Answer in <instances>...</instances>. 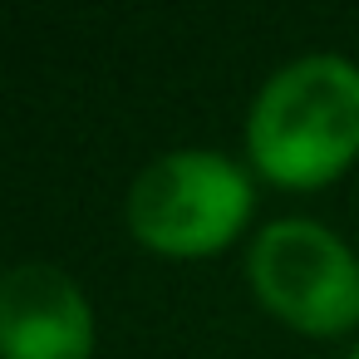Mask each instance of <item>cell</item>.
I'll return each mask as SVG.
<instances>
[{"label": "cell", "instance_id": "6da1fadb", "mask_svg": "<svg viewBox=\"0 0 359 359\" xmlns=\"http://www.w3.org/2000/svg\"><path fill=\"white\" fill-rule=\"evenodd\" d=\"M251 158L280 187H320L359 153V69L310 55L280 69L251 109Z\"/></svg>", "mask_w": 359, "mask_h": 359}, {"label": "cell", "instance_id": "7a4b0ae2", "mask_svg": "<svg viewBox=\"0 0 359 359\" xmlns=\"http://www.w3.org/2000/svg\"><path fill=\"white\" fill-rule=\"evenodd\" d=\"M251 217V182L222 153H168L128 192L133 236L168 256L222 251Z\"/></svg>", "mask_w": 359, "mask_h": 359}, {"label": "cell", "instance_id": "3957f363", "mask_svg": "<svg viewBox=\"0 0 359 359\" xmlns=\"http://www.w3.org/2000/svg\"><path fill=\"white\" fill-rule=\"evenodd\" d=\"M251 280L261 305L305 334L359 325V261L315 222H271L251 246Z\"/></svg>", "mask_w": 359, "mask_h": 359}, {"label": "cell", "instance_id": "277c9868", "mask_svg": "<svg viewBox=\"0 0 359 359\" xmlns=\"http://www.w3.org/2000/svg\"><path fill=\"white\" fill-rule=\"evenodd\" d=\"M0 349L6 359H89L94 315L79 285L55 266H15L0 285Z\"/></svg>", "mask_w": 359, "mask_h": 359}, {"label": "cell", "instance_id": "5b68a950", "mask_svg": "<svg viewBox=\"0 0 359 359\" xmlns=\"http://www.w3.org/2000/svg\"><path fill=\"white\" fill-rule=\"evenodd\" d=\"M354 359H359V349H354Z\"/></svg>", "mask_w": 359, "mask_h": 359}]
</instances>
